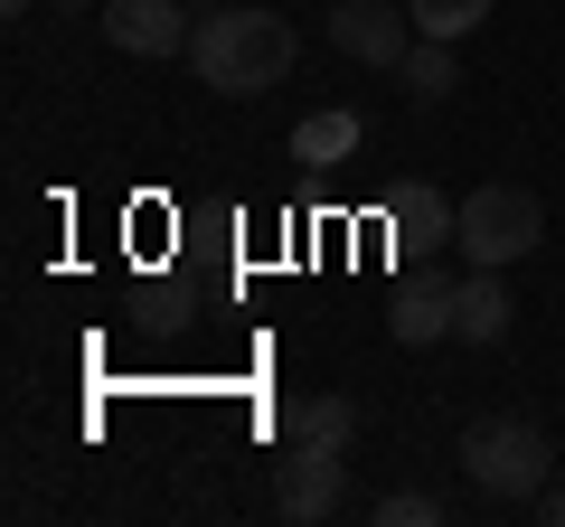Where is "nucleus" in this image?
<instances>
[{
  "label": "nucleus",
  "instance_id": "1",
  "mask_svg": "<svg viewBox=\"0 0 565 527\" xmlns=\"http://www.w3.org/2000/svg\"><path fill=\"white\" fill-rule=\"evenodd\" d=\"M292 57H302V39H292V20H274V10H217V20L189 39V66H199L207 95H264V85L292 76Z\"/></svg>",
  "mask_w": 565,
  "mask_h": 527
},
{
  "label": "nucleus",
  "instance_id": "2",
  "mask_svg": "<svg viewBox=\"0 0 565 527\" xmlns=\"http://www.w3.org/2000/svg\"><path fill=\"white\" fill-rule=\"evenodd\" d=\"M546 462H556L546 433L519 424V415H481V424L462 433V471L490 490V499H537V490H546Z\"/></svg>",
  "mask_w": 565,
  "mask_h": 527
},
{
  "label": "nucleus",
  "instance_id": "3",
  "mask_svg": "<svg viewBox=\"0 0 565 527\" xmlns=\"http://www.w3.org/2000/svg\"><path fill=\"white\" fill-rule=\"evenodd\" d=\"M537 236H546V207L527 198V189H509V180L471 189V198H462V226H452V245H462L471 264H490V273H509L519 255H537Z\"/></svg>",
  "mask_w": 565,
  "mask_h": 527
},
{
  "label": "nucleus",
  "instance_id": "4",
  "mask_svg": "<svg viewBox=\"0 0 565 527\" xmlns=\"http://www.w3.org/2000/svg\"><path fill=\"white\" fill-rule=\"evenodd\" d=\"M340 499H349V452H340V443H292V452H282L274 508H282L292 527H321Z\"/></svg>",
  "mask_w": 565,
  "mask_h": 527
},
{
  "label": "nucleus",
  "instance_id": "5",
  "mask_svg": "<svg viewBox=\"0 0 565 527\" xmlns=\"http://www.w3.org/2000/svg\"><path fill=\"white\" fill-rule=\"evenodd\" d=\"M330 47L359 57V66H405L415 10H405V0H340V10H330Z\"/></svg>",
  "mask_w": 565,
  "mask_h": 527
},
{
  "label": "nucleus",
  "instance_id": "6",
  "mask_svg": "<svg viewBox=\"0 0 565 527\" xmlns=\"http://www.w3.org/2000/svg\"><path fill=\"white\" fill-rule=\"evenodd\" d=\"M95 29H104V47H122V57H180V47L199 39L180 0H104Z\"/></svg>",
  "mask_w": 565,
  "mask_h": 527
},
{
  "label": "nucleus",
  "instance_id": "7",
  "mask_svg": "<svg viewBox=\"0 0 565 527\" xmlns=\"http://www.w3.org/2000/svg\"><path fill=\"white\" fill-rule=\"evenodd\" d=\"M452 340H471V348L509 340V283L490 264H471V283H452Z\"/></svg>",
  "mask_w": 565,
  "mask_h": 527
},
{
  "label": "nucleus",
  "instance_id": "8",
  "mask_svg": "<svg viewBox=\"0 0 565 527\" xmlns=\"http://www.w3.org/2000/svg\"><path fill=\"white\" fill-rule=\"evenodd\" d=\"M386 330H396L405 348H424V340H452V283H405L396 302H386Z\"/></svg>",
  "mask_w": 565,
  "mask_h": 527
},
{
  "label": "nucleus",
  "instance_id": "9",
  "mask_svg": "<svg viewBox=\"0 0 565 527\" xmlns=\"http://www.w3.org/2000/svg\"><path fill=\"white\" fill-rule=\"evenodd\" d=\"M367 142V122L359 114H340V104H330V114H311L302 132H292V161H311V170H330V161H349V151Z\"/></svg>",
  "mask_w": 565,
  "mask_h": 527
},
{
  "label": "nucleus",
  "instance_id": "10",
  "mask_svg": "<svg viewBox=\"0 0 565 527\" xmlns=\"http://www.w3.org/2000/svg\"><path fill=\"white\" fill-rule=\"evenodd\" d=\"M386 217H396V236H405V245H424V236L444 245L452 226H462V207H452V198H434V189H415V180H405L396 198H386Z\"/></svg>",
  "mask_w": 565,
  "mask_h": 527
},
{
  "label": "nucleus",
  "instance_id": "11",
  "mask_svg": "<svg viewBox=\"0 0 565 527\" xmlns=\"http://www.w3.org/2000/svg\"><path fill=\"white\" fill-rule=\"evenodd\" d=\"M282 433H292V443H340L349 452L359 406H349V396H302V406H282Z\"/></svg>",
  "mask_w": 565,
  "mask_h": 527
},
{
  "label": "nucleus",
  "instance_id": "12",
  "mask_svg": "<svg viewBox=\"0 0 565 527\" xmlns=\"http://www.w3.org/2000/svg\"><path fill=\"white\" fill-rule=\"evenodd\" d=\"M396 85H405L415 104H444L452 85H462V66H452V39H415V47H405V66H396Z\"/></svg>",
  "mask_w": 565,
  "mask_h": 527
},
{
  "label": "nucleus",
  "instance_id": "13",
  "mask_svg": "<svg viewBox=\"0 0 565 527\" xmlns=\"http://www.w3.org/2000/svg\"><path fill=\"white\" fill-rule=\"evenodd\" d=\"M415 10V39H471L490 20V0H405Z\"/></svg>",
  "mask_w": 565,
  "mask_h": 527
},
{
  "label": "nucleus",
  "instance_id": "14",
  "mask_svg": "<svg viewBox=\"0 0 565 527\" xmlns=\"http://www.w3.org/2000/svg\"><path fill=\"white\" fill-rule=\"evenodd\" d=\"M434 518H444L434 490H396V499H377V527H434Z\"/></svg>",
  "mask_w": 565,
  "mask_h": 527
},
{
  "label": "nucleus",
  "instance_id": "15",
  "mask_svg": "<svg viewBox=\"0 0 565 527\" xmlns=\"http://www.w3.org/2000/svg\"><path fill=\"white\" fill-rule=\"evenodd\" d=\"M527 508H537V518H556V527H565V490H537V499H527Z\"/></svg>",
  "mask_w": 565,
  "mask_h": 527
},
{
  "label": "nucleus",
  "instance_id": "16",
  "mask_svg": "<svg viewBox=\"0 0 565 527\" xmlns=\"http://www.w3.org/2000/svg\"><path fill=\"white\" fill-rule=\"evenodd\" d=\"M57 10H104V0H57Z\"/></svg>",
  "mask_w": 565,
  "mask_h": 527
},
{
  "label": "nucleus",
  "instance_id": "17",
  "mask_svg": "<svg viewBox=\"0 0 565 527\" xmlns=\"http://www.w3.org/2000/svg\"><path fill=\"white\" fill-rule=\"evenodd\" d=\"M189 10H217V0H189Z\"/></svg>",
  "mask_w": 565,
  "mask_h": 527
},
{
  "label": "nucleus",
  "instance_id": "18",
  "mask_svg": "<svg viewBox=\"0 0 565 527\" xmlns=\"http://www.w3.org/2000/svg\"><path fill=\"white\" fill-rule=\"evenodd\" d=\"M0 10H29V0H0Z\"/></svg>",
  "mask_w": 565,
  "mask_h": 527
}]
</instances>
